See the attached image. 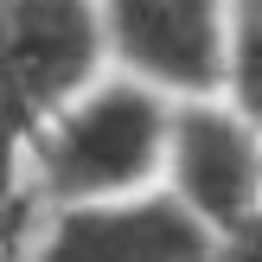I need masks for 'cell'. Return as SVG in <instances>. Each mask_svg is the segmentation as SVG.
Listing matches in <instances>:
<instances>
[{
    "instance_id": "cell-4",
    "label": "cell",
    "mask_w": 262,
    "mask_h": 262,
    "mask_svg": "<svg viewBox=\"0 0 262 262\" xmlns=\"http://www.w3.org/2000/svg\"><path fill=\"white\" fill-rule=\"evenodd\" d=\"M211 224L186 211L166 186L122 192V199L45 205L26 230V262H217Z\"/></svg>"
},
{
    "instance_id": "cell-8",
    "label": "cell",
    "mask_w": 262,
    "mask_h": 262,
    "mask_svg": "<svg viewBox=\"0 0 262 262\" xmlns=\"http://www.w3.org/2000/svg\"><path fill=\"white\" fill-rule=\"evenodd\" d=\"M217 262H262V211L237 230V237H224V256Z\"/></svg>"
},
{
    "instance_id": "cell-2",
    "label": "cell",
    "mask_w": 262,
    "mask_h": 262,
    "mask_svg": "<svg viewBox=\"0 0 262 262\" xmlns=\"http://www.w3.org/2000/svg\"><path fill=\"white\" fill-rule=\"evenodd\" d=\"M109 71L96 0H0V211L26 199V147L58 102Z\"/></svg>"
},
{
    "instance_id": "cell-1",
    "label": "cell",
    "mask_w": 262,
    "mask_h": 262,
    "mask_svg": "<svg viewBox=\"0 0 262 262\" xmlns=\"http://www.w3.org/2000/svg\"><path fill=\"white\" fill-rule=\"evenodd\" d=\"M166 128H173V96L109 64L71 102H58L45 115V128L32 135L26 199L45 211V205L122 199V192L160 186Z\"/></svg>"
},
{
    "instance_id": "cell-7",
    "label": "cell",
    "mask_w": 262,
    "mask_h": 262,
    "mask_svg": "<svg viewBox=\"0 0 262 262\" xmlns=\"http://www.w3.org/2000/svg\"><path fill=\"white\" fill-rule=\"evenodd\" d=\"M32 211H38L32 199H19V205H7V211H0V262H26V230H32Z\"/></svg>"
},
{
    "instance_id": "cell-6",
    "label": "cell",
    "mask_w": 262,
    "mask_h": 262,
    "mask_svg": "<svg viewBox=\"0 0 262 262\" xmlns=\"http://www.w3.org/2000/svg\"><path fill=\"white\" fill-rule=\"evenodd\" d=\"M224 96L243 115L262 122V0H237L230 26V64H224Z\"/></svg>"
},
{
    "instance_id": "cell-3",
    "label": "cell",
    "mask_w": 262,
    "mask_h": 262,
    "mask_svg": "<svg viewBox=\"0 0 262 262\" xmlns=\"http://www.w3.org/2000/svg\"><path fill=\"white\" fill-rule=\"evenodd\" d=\"M160 186L173 192L199 224H211L217 243L237 237L262 211V122L243 115L224 90L173 96Z\"/></svg>"
},
{
    "instance_id": "cell-5",
    "label": "cell",
    "mask_w": 262,
    "mask_h": 262,
    "mask_svg": "<svg viewBox=\"0 0 262 262\" xmlns=\"http://www.w3.org/2000/svg\"><path fill=\"white\" fill-rule=\"evenodd\" d=\"M109 64L166 96L224 90L237 0H96Z\"/></svg>"
}]
</instances>
